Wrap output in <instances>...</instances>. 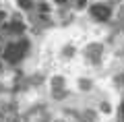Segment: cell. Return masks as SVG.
Returning a JSON list of instances; mask_svg holds the SVG:
<instances>
[{
	"mask_svg": "<svg viewBox=\"0 0 124 122\" xmlns=\"http://www.w3.org/2000/svg\"><path fill=\"white\" fill-rule=\"evenodd\" d=\"M21 4L25 6V8H29V0H21Z\"/></svg>",
	"mask_w": 124,
	"mask_h": 122,
	"instance_id": "cell-1",
	"label": "cell"
}]
</instances>
